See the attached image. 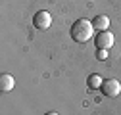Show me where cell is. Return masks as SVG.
Wrapping results in <instances>:
<instances>
[{
  "label": "cell",
  "instance_id": "cell-1",
  "mask_svg": "<svg viewBox=\"0 0 121 115\" xmlns=\"http://www.w3.org/2000/svg\"><path fill=\"white\" fill-rule=\"evenodd\" d=\"M94 25H92V21H88V19H85V17H81V19H77L73 23V27H71V38L75 40V42H88L90 38H92V35H94Z\"/></svg>",
  "mask_w": 121,
  "mask_h": 115
},
{
  "label": "cell",
  "instance_id": "cell-2",
  "mask_svg": "<svg viewBox=\"0 0 121 115\" xmlns=\"http://www.w3.org/2000/svg\"><path fill=\"white\" fill-rule=\"evenodd\" d=\"M100 90L104 96H108V98H115L121 94V82L117 79H106L100 86Z\"/></svg>",
  "mask_w": 121,
  "mask_h": 115
},
{
  "label": "cell",
  "instance_id": "cell-3",
  "mask_svg": "<svg viewBox=\"0 0 121 115\" xmlns=\"http://www.w3.org/2000/svg\"><path fill=\"white\" fill-rule=\"evenodd\" d=\"M33 25H35V29H40V31L48 29V27L52 25V16H50V12L39 10L35 16H33Z\"/></svg>",
  "mask_w": 121,
  "mask_h": 115
},
{
  "label": "cell",
  "instance_id": "cell-4",
  "mask_svg": "<svg viewBox=\"0 0 121 115\" xmlns=\"http://www.w3.org/2000/svg\"><path fill=\"white\" fill-rule=\"evenodd\" d=\"M94 42H96V48H100V50H110L112 46H113V33L110 31H100L98 35H96V38H94Z\"/></svg>",
  "mask_w": 121,
  "mask_h": 115
},
{
  "label": "cell",
  "instance_id": "cell-5",
  "mask_svg": "<svg viewBox=\"0 0 121 115\" xmlns=\"http://www.w3.org/2000/svg\"><path fill=\"white\" fill-rule=\"evenodd\" d=\"M13 86H16V81H13V77L10 73H2L0 75V90L2 92H10Z\"/></svg>",
  "mask_w": 121,
  "mask_h": 115
},
{
  "label": "cell",
  "instance_id": "cell-6",
  "mask_svg": "<svg viewBox=\"0 0 121 115\" xmlns=\"http://www.w3.org/2000/svg\"><path fill=\"white\" fill-rule=\"evenodd\" d=\"M92 25L96 31H108V27H110V17L108 16H96L92 19Z\"/></svg>",
  "mask_w": 121,
  "mask_h": 115
},
{
  "label": "cell",
  "instance_id": "cell-7",
  "mask_svg": "<svg viewBox=\"0 0 121 115\" xmlns=\"http://www.w3.org/2000/svg\"><path fill=\"white\" fill-rule=\"evenodd\" d=\"M102 77L100 75H96V73H92V75H88V79H86V86H88V90H98L100 86H102Z\"/></svg>",
  "mask_w": 121,
  "mask_h": 115
},
{
  "label": "cell",
  "instance_id": "cell-8",
  "mask_svg": "<svg viewBox=\"0 0 121 115\" xmlns=\"http://www.w3.org/2000/svg\"><path fill=\"white\" fill-rule=\"evenodd\" d=\"M106 58H108V50H100V48H98V52H96V60L104 62Z\"/></svg>",
  "mask_w": 121,
  "mask_h": 115
},
{
  "label": "cell",
  "instance_id": "cell-9",
  "mask_svg": "<svg viewBox=\"0 0 121 115\" xmlns=\"http://www.w3.org/2000/svg\"><path fill=\"white\" fill-rule=\"evenodd\" d=\"M44 115H60V113H56V111H48V113H44Z\"/></svg>",
  "mask_w": 121,
  "mask_h": 115
}]
</instances>
